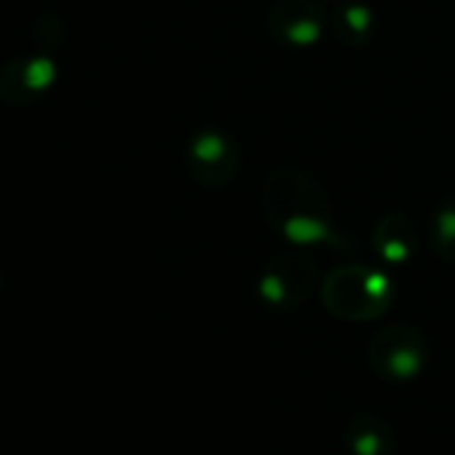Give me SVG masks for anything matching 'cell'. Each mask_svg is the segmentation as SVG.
<instances>
[{
	"instance_id": "obj_1",
	"label": "cell",
	"mask_w": 455,
	"mask_h": 455,
	"mask_svg": "<svg viewBox=\"0 0 455 455\" xmlns=\"http://www.w3.org/2000/svg\"><path fill=\"white\" fill-rule=\"evenodd\" d=\"M263 214L279 236L298 247L332 244V204L324 188L303 169H276L263 182Z\"/></svg>"
},
{
	"instance_id": "obj_11",
	"label": "cell",
	"mask_w": 455,
	"mask_h": 455,
	"mask_svg": "<svg viewBox=\"0 0 455 455\" xmlns=\"http://www.w3.org/2000/svg\"><path fill=\"white\" fill-rule=\"evenodd\" d=\"M335 4H340V0H335Z\"/></svg>"
},
{
	"instance_id": "obj_2",
	"label": "cell",
	"mask_w": 455,
	"mask_h": 455,
	"mask_svg": "<svg viewBox=\"0 0 455 455\" xmlns=\"http://www.w3.org/2000/svg\"><path fill=\"white\" fill-rule=\"evenodd\" d=\"M391 279L372 266H340L322 282L324 308L343 322H375L391 308Z\"/></svg>"
},
{
	"instance_id": "obj_7",
	"label": "cell",
	"mask_w": 455,
	"mask_h": 455,
	"mask_svg": "<svg viewBox=\"0 0 455 455\" xmlns=\"http://www.w3.org/2000/svg\"><path fill=\"white\" fill-rule=\"evenodd\" d=\"M372 247L378 252V258L388 266H404L415 250H418V234L415 225L399 214V212H388L378 220L375 231H372Z\"/></svg>"
},
{
	"instance_id": "obj_8",
	"label": "cell",
	"mask_w": 455,
	"mask_h": 455,
	"mask_svg": "<svg viewBox=\"0 0 455 455\" xmlns=\"http://www.w3.org/2000/svg\"><path fill=\"white\" fill-rule=\"evenodd\" d=\"M346 447L351 455H391L394 431L383 418L362 412L354 415L346 426Z\"/></svg>"
},
{
	"instance_id": "obj_5",
	"label": "cell",
	"mask_w": 455,
	"mask_h": 455,
	"mask_svg": "<svg viewBox=\"0 0 455 455\" xmlns=\"http://www.w3.org/2000/svg\"><path fill=\"white\" fill-rule=\"evenodd\" d=\"M185 158L190 177L206 190H220L228 182H234L242 166L239 145L234 137L214 126H206L190 137Z\"/></svg>"
},
{
	"instance_id": "obj_9",
	"label": "cell",
	"mask_w": 455,
	"mask_h": 455,
	"mask_svg": "<svg viewBox=\"0 0 455 455\" xmlns=\"http://www.w3.org/2000/svg\"><path fill=\"white\" fill-rule=\"evenodd\" d=\"M375 30V14L362 0H340V9L332 17V33L340 46L362 49L370 44Z\"/></svg>"
},
{
	"instance_id": "obj_4",
	"label": "cell",
	"mask_w": 455,
	"mask_h": 455,
	"mask_svg": "<svg viewBox=\"0 0 455 455\" xmlns=\"http://www.w3.org/2000/svg\"><path fill=\"white\" fill-rule=\"evenodd\" d=\"M319 284V266L303 252H284L274 258L258 279V298L274 311H292L303 306Z\"/></svg>"
},
{
	"instance_id": "obj_6",
	"label": "cell",
	"mask_w": 455,
	"mask_h": 455,
	"mask_svg": "<svg viewBox=\"0 0 455 455\" xmlns=\"http://www.w3.org/2000/svg\"><path fill=\"white\" fill-rule=\"evenodd\" d=\"M330 17L319 0H276L266 14L268 36L287 49H311L322 41Z\"/></svg>"
},
{
	"instance_id": "obj_3",
	"label": "cell",
	"mask_w": 455,
	"mask_h": 455,
	"mask_svg": "<svg viewBox=\"0 0 455 455\" xmlns=\"http://www.w3.org/2000/svg\"><path fill=\"white\" fill-rule=\"evenodd\" d=\"M367 362L383 380L407 383L426 370L428 343L415 327L391 324L372 335L367 346Z\"/></svg>"
},
{
	"instance_id": "obj_10",
	"label": "cell",
	"mask_w": 455,
	"mask_h": 455,
	"mask_svg": "<svg viewBox=\"0 0 455 455\" xmlns=\"http://www.w3.org/2000/svg\"><path fill=\"white\" fill-rule=\"evenodd\" d=\"M428 239H431V250L447 260L455 263V193L444 198V204L436 209V214L431 217L428 225Z\"/></svg>"
}]
</instances>
